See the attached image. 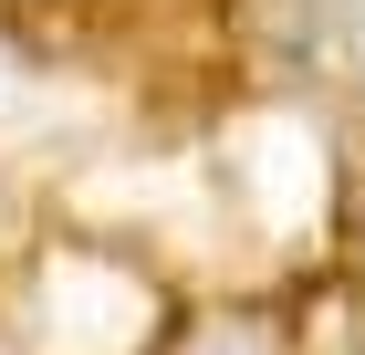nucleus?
<instances>
[{
	"label": "nucleus",
	"mask_w": 365,
	"mask_h": 355,
	"mask_svg": "<svg viewBox=\"0 0 365 355\" xmlns=\"http://www.w3.org/2000/svg\"><path fill=\"white\" fill-rule=\"evenodd\" d=\"M324 11H334V31H344V42L365 53V0H324Z\"/></svg>",
	"instance_id": "1"
}]
</instances>
